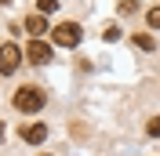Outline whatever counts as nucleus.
I'll list each match as a JSON object with an SVG mask.
<instances>
[{
    "label": "nucleus",
    "mask_w": 160,
    "mask_h": 156,
    "mask_svg": "<svg viewBox=\"0 0 160 156\" xmlns=\"http://www.w3.org/2000/svg\"><path fill=\"white\" fill-rule=\"evenodd\" d=\"M146 131H149V134H153V138H160V116H153V120H149V124H146Z\"/></svg>",
    "instance_id": "nucleus-11"
},
{
    "label": "nucleus",
    "mask_w": 160,
    "mask_h": 156,
    "mask_svg": "<svg viewBox=\"0 0 160 156\" xmlns=\"http://www.w3.org/2000/svg\"><path fill=\"white\" fill-rule=\"evenodd\" d=\"M117 11L120 15H135L138 11V0H117Z\"/></svg>",
    "instance_id": "nucleus-9"
},
{
    "label": "nucleus",
    "mask_w": 160,
    "mask_h": 156,
    "mask_svg": "<svg viewBox=\"0 0 160 156\" xmlns=\"http://www.w3.org/2000/svg\"><path fill=\"white\" fill-rule=\"evenodd\" d=\"M18 66H22V47L8 40V44L0 47V69H4V73H15Z\"/></svg>",
    "instance_id": "nucleus-4"
},
{
    "label": "nucleus",
    "mask_w": 160,
    "mask_h": 156,
    "mask_svg": "<svg viewBox=\"0 0 160 156\" xmlns=\"http://www.w3.org/2000/svg\"><path fill=\"white\" fill-rule=\"evenodd\" d=\"M26 58H29L33 66H48L51 62V44L48 40H29V44H26Z\"/></svg>",
    "instance_id": "nucleus-3"
},
{
    "label": "nucleus",
    "mask_w": 160,
    "mask_h": 156,
    "mask_svg": "<svg viewBox=\"0 0 160 156\" xmlns=\"http://www.w3.org/2000/svg\"><path fill=\"white\" fill-rule=\"evenodd\" d=\"M146 22H149V29H160V7H149V11H146Z\"/></svg>",
    "instance_id": "nucleus-10"
},
{
    "label": "nucleus",
    "mask_w": 160,
    "mask_h": 156,
    "mask_svg": "<svg viewBox=\"0 0 160 156\" xmlns=\"http://www.w3.org/2000/svg\"><path fill=\"white\" fill-rule=\"evenodd\" d=\"M18 134H22V142H29V145H40V142L48 138V124H26Z\"/></svg>",
    "instance_id": "nucleus-5"
},
{
    "label": "nucleus",
    "mask_w": 160,
    "mask_h": 156,
    "mask_svg": "<svg viewBox=\"0 0 160 156\" xmlns=\"http://www.w3.org/2000/svg\"><path fill=\"white\" fill-rule=\"evenodd\" d=\"M51 37H55V44H58V47H77L84 33H80L77 22H62V26H55V29H51Z\"/></svg>",
    "instance_id": "nucleus-2"
},
{
    "label": "nucleus",
    "mask_w": 160,
    "mask_h": 156,
    "mask_svg": "<svg viewBox=\"0 0 160 156\" xmlns=\"http://www.w3.org/2000/svg\"><path fill=\"white\" fill-rule=\"evenodd\" d=\"M26 29H29L33 37H44V33H48V18H44V15H29V18H26Z\"/></svg>",
    "instance_id": "nucleus-6"
},
{
    "label": "nucleus",
    "mask_w": 160,
    "mask_h": 156,
    "mask_svg": "<svg viewBox=\"0 0 160 156\" xmlns=\"http://www.w3.org/2000/svg\"><path fill=\"white\" fill-rule=\"evenodd\" d=\"M117 37H120V29H117V26H106V33H102V40H109V44H113Z\"/></svg>",
    "instance_id": "nucleus-12"
},
{
    "label": "nucleus",
    "mask_w": 160,
    "mask_h": 156,
    "mask_svg": "<svg viewBox=\"0 0 160 156\" xmlns=\"http://www.w3.org/2000/svg\"><path fill=\"white\" fill-rule=\"evenodd\" d=\"M131 40H135V44H138L142 51H153V47H157V40H153L149 33H135V37H131Z\"/></svg>",
    "instance_id": "nucleus-7"
},
{
    "label": "nucleus",
    "mask_w": 160,
    "mask_h": 156,
    "mask_svg": "<svg viewBox=\"0 0 160 156\" xmlns=\"http://www.w3.org/2000/svg\"><path fill=\"white\" fill-rule=\"evenodd\" d=\"M4 4H11V0H4Z\"/></svg>",
    "instance_id": "nucleus-14"
},
{
    "label": "nucleus",
    "mask_w": 160,
    "mask_h": 156,
    "mask_svg": "<svg viewBox=\"0 0 160 156\" xmlns=\"http://www.w3.org/2000/svg\"><path fill=\"white\" fill-rule=\"evenodd\" d=\"M37 7H40V15L48 18V15H55V11H58V0H37Z\"/></svg>",
    "instance_id": "nucleus-8"
},
{
    "label": "nucleus",
    "mask_w": 160,
    "mask_h": 156,
    "mask_svg": "<svg viewBox=\"0 0 160 156\" xmlns=\"http://www.w3.org/2000/svg\"><path fill=\"white\" fill-rule=\"evenodd\" d=\"M15 105H18L22 113H40V109L48 105V95L40 87H18L15 91Z\"/></svg>",
    "instance_id": "nucleus-1"
},
{
    "label": "nucleus",
    "mask_w": 160,
    "mask_h": 156,
    "mask_svg": "<svg viewBox=\"0 0 160 156\" xmlns=\"http://www.w3.org/2000/svg\"><path fill=\"white\" fill-rule=\"evenodd\" d=\"M40 156H51V153H40Z\"/></svg>",
    "instance_id": "nucleus-13"
}]
</instances>
